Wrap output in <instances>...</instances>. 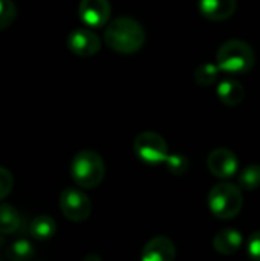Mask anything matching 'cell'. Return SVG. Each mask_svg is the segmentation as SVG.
Returning a JSON list of instances; mask_svg holds the SVG:
<instances>
[{"instance_id": "cell-17", "label": "cell", "mask_w": 260, "mask_h": 261, "mask_svg": "<svg viewBox=\"0 0 260 261\" xmlns=\"http://www.w3.org/2000/svg\"><path fill=\"white\" fill-rule=\"evenodd\" d=\"M239 187L245 191H254L260 187V165L251 164L239 174Z\"/></svg>"}, {"instance_id": "cell-1", "label": "cell", "mask_w": 260, "mask_h": 261, "mask_svg": "<svg viewBox=\"0 0 260 261\" xmlns=\"http://www.w3.org/2000/svg\"><path fill=\"white\" fill-rule=\"evenodd\" d=\"M104 40L112 50L130 55L143 49L146 43V31L135 18L118 17L107 24Z\"/></svg>"}, {"instance_id": "cell-20", "label": "cell", "mask_w": 260, "mask_h": 261, "mask_svg": "<svg viewBox=\"0 0 260 261\" xmlns=\"http://www.w3.org/2000/svg\"><path fill=\"white\" fill-rule=\"evenodd\" d=\"M17 17V6L12 0H0V31L9 28Z\"/></svg>"}, {"instance_id": "cell-19", "label": "cell", "mask_w": 260, "mask_h": 261, "mask_svg": "<svg viewBox=\"0 0 260 261\" xmlns=\"http://www.w3.org/2000/svg\"><path fill=\"white\" fill-rule=\"evenodd\" d=\"M164 164H166V168L169 170V173H172L175 176H182L188 171V159L179 153L169 154V158Z\"/></svg>"}, {"instance_id": "cell-23", "label": "cell", "mask_w": 260, "mask_h": 261, "mask_svg": "<svg viewBox=\"0 0 260 261\" xmlns=\"http://www.w3.org/2000/svg\"><path fill=\"white\" fill-rule=\"evenodd\" d=\"M83 261H101V257L100 255H97V254H89V255H86Z\"/></svg>"}, {"instance_id": "cell-8", "label": "cell", "mask_w": 260, "mask_h": 261, "mask_svg": "<svg viewBox=\"0 0 260 261\" xmlns=\"http://www.w3.org/2000/svg\"><path fill=\"white\" fill-rule=\"evenodd\" d=\"M112 14L109 0H81L78 5V17L89 28L104 26Z\"/></svg>"}, {"instance_id": "cell-7", "label": "cell", "mask_w": 260, "mask_h": 261, "mask_svg": "<svg viewBox=\"0 0 260 261\" xmlns=\"http://www.w3.org/2000/svg\"><path fill=\"white\" fill-rule=\"evenodd\" d=\"M207 167L210 173L218 179H230L238 173L239 161L238 156L224 147L215 148L207 158Z\"/></svg>"}, {"instance_id": "cell-21", "label": "cell", "mask_w": 260, "mask_h": 261, "mask_svg": "<svg viewBox=\"0 0 260 261\" xmlns=\"http://www.w3.org/2000/svg\"><path fill=\"white\" fill-rule=\"evenodd\" d=\"M12 187H14L12 173L8 168L0 167V202L9 196V193L12 191Z\"/></svg>"}, {"instance_id": "cell-2", "label": "cell", "mask_w": 260, "mask_h": 261, "mask_svg": "<svg viewBox=\"0 0 260 261\" xmlns=\"http://www.w3.org/2000/svg\"><path fill=\"white\" fill-rule=\"evenodd\" d=\"M256 63V55L253 47L242 40L225 41L218 54L216 64L221 72L228 75H244L248 73Z\"/></svg>"}, {"instance_id": "cell-14", "label": "cell", "mask_w": 260, "mask_h": 261, "mask_svg": "<svg viewBox=\"0 0 260 261\" xmlns=\"http://www.w3.org/2000/svg\"><path fill=\"white\" fill-rule=\"evenodd\" d=\"M57 232V223L52 217L49 216H37L31 225H29V234L32 236V239L38 240V242H46L51 240Z\"/></svg>"}, {"instance_id": "cell-18", "label": "cell", "mask_w": 260, "mask_h": 261, "mask_svg": "<svg viewBox=\"0 0 260 261\" xmlns=\"http://www.w3.org/2000/svg\"><path fill=\"white\" fill-rule=\"evenodd\" d=\"M219 67L218 64H211V63H205V64H201L196 72H195V81L202 86V87H208V86H213L216 81H218V76H219Z\"/></svg>"}, {"instance_id": "cell-9", "label": "cell", "mask_w": 260, "mask_h": 261, "mask_svg": "<svg viewBox=\"0 0 260 261\" xmlns=\"http://www.w3.org/2000/svg\"><path fill=\"white\" fill-rule=\"evenodd\" d=\"M67 49L78 57H92L101 49L100 37L90 29H75L67 35Z\"/></svg>"}, {"instance_id": "cell-10", "label": "cell", "mask_w": 260, "mask_h": 261, "mask_svg": "<svg viewBox=\"0 0 260 261\" xmlns=\"http://www.w3.org/2000/svg\"><path fill=\"white\" fill-rule=\"evenodd\" d=\"M175 257L176 246L169 237L164 236L153 237L141 251V261H175Z\"/></svg>"}, {"instance_id": "cell-3", "label": "cell", "mask_w": 260, "mask_h": 261, "mask_svg": "<svg viewBox=\"0 0 260 261\" xmlns=\"http://www.w3.org/2000/svg\"><path fill=\"white\" fill-rule=\"evenodd\" d=\"M106 174V165L103 158L93 150L78 151L70 162L72 180L84 190L97 188Z\"/></svg>"}, {"instance_id": "cell-16", "label": "cell", "mask_w": 260, "mask_h": 261, "mask_svg": "<svg viewBox=\"0 0 260 261\" xmlns=\"http://www.w3.org/2000/svg\"><path fill=\"white\" fill-rule=\"evenodd\" d=\"M6 255L11 261H31L34 257V246L29 240L18 239L9 245Z\"/></svg>"}, {"instance_id": "cell-12", "label": "cell", "mask_w": 260, "mask_h": 261, "mask_svg": "<svg viewBox=\"0 0 260 261\" xmlns=\"http://www.w3.org/2000/svg\"><path fill=\"white\" fill-rule=\"evenodd\" d=\"M244 237L238 229L224 228L213 239V248L221 255H233L242 246Z\"/></svg>"}, {"instance_id": "cell-22", "label": "cell", "mask_w": 260, "mask_h": 261, "mask_svg": "<svg viewBox=\"0 0 260 261\" xmlns=\"http://www.w3.org/2000/svg\"><path fill=\"white\" fill-rule=\"evenodd\" d=\"M247 251H248V255H250L253 260L260 261V231L253 232V234L248 237Z\"/></svg>"}, {"instance_id": "cell-15", "label": "cell", "mask_w": 260, "mask_h": 261, "mask_svg": "<svg viewBox=\"0 0 260 261\" xmlns=\"http://www.w3.org/2000/svg\"><path fill=\"white\" fill-rule=\"evenodd\" d=\"M21 226L20 213L8 203H0V234H14Z\"/></svg>"}, {"instance_id": "cell-13", "label": "cell", "mask_w": 260, "mask_h": 261, "mask_svg": "<svg viewBox=\"0 0 260 261\" xmlns=\"http://www.w3.org/2000/svg\"><path fill=\"white\" fill-rule=\"evenodd\" d=\"M216 93H218V98L221 99V102H224L228 107L239 106L245 98V89L236 80H224V81H221L218 84Z\"/></svg>"}, {"instance_id": "cell-4", "label": "cell", "mask_w": 260, "mask_h": 261, "mask_svg": "<svg viewBox=\"0 0 260 261\" xmlns=\"http://www.w3.org/2000/svg\"><path fill=\"white\" fill-rule=\"evenodd\" d=\"M244 206L242 188L231 182H221L208 193V210L221 220L234 219Z\"/></svg>"}, {"instance_id": "cell-6", "label": "cell", "mask_w": 260, "mask_h": 261, "mask_svg": "<svg viewBox=\"0 0 260 261\" xmlns=\"http://www.w3.org/2000/svg\"><path fill=\"white\" fill-rule=\"evenodd\" d=\"M60 210L63 216L75 223L84 222L92 213V203L86 193L77 188H66L60 194Z\"/></svg>"}, {"instance_id": "cell-5", "label": "cell", "mask_w": 260, "mask_h": 261, "mask_svg": "<svg viewBox=\"0 0 260 261\" xmlns=\"http://www.w3.org/2000/svg\"><path fill=\"white\" fill-rule=\"evenodd\" d=\"M135 154L149 165L164 164L169 158V145L166 139L155 132H143L133 142Z\"/></svg>"}, {"instance_id": "cell-11", "label": "cell", "mask_w": 260, "mask_h": 261, "mask_svg": "<svg viewBox=\"0 0 260 261\" xmlns=\"http://www.w3.org/2000/svg\"><path fill=\"white\" fill-rule=\"evenodd\" d=\"M198 8L202 17L210 21H224L230 18L238 8L236 0H199Z\"/></svg>"}]
</instances>
